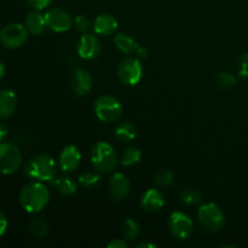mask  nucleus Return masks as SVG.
Segmentation results:
<instances>
[{
    "instance_id": "obj_26",
    "label": "nucleus",
    "mask_w": 248,
    "mask_h": 248,
    "mask_svg": "<svg viewBox=\"0 0 248 248\" xmlns=\"http://www.w3.org/2000/svg\"><path fill=\"white\" fill-rule=\"evenodd\" d=\"M179 199H181L184 205L195 206L202 201V195L198 190H194V189H184L179 194Z\"/></svg>"
},
{
    "instance_id": "obj_21",
    "label": "nucleus",
    "mask_w": 248,
    "mask_h": 248,
    "mask_svg": "<svg viewBox=\"0 0 248 248\" xmlns=\"http://www.w3.org/2000/svg\"><path fill=\"white\" fill-rule=\"evenodd\" d=\"M137 136V128L130 121L120 123L115 128V138L121 143H130Z\"/></svg>"
},
{
    "instance_id": "obj_12",
    "label": "nucleus",
    "mask_w": 248,
    "mask_h": 248,
    "mask_svg": "<svg viewBox=\"0 0 248 248\" xmlns=\"http://www.w3.org/2000/svg\"><path fill=\"white\" fill-rule=\"evenodd\" d=\"M93 85V78L86 69H74L70 77V89L77 96H85L89 93Z\"/></svg>"
},
{
    "instance_id": "obj_2",
    "label": "nucleus",
    "mask_w": 248,
    "mask_h": 248,
    "mask_svg": "<svg viewBox=\"0 0 248 248\" xmlns=\"http://www.w3.org/2000/svg\"><path fill=\"white\" fill-rule=\"evenodd\" d=\"M24 173L34 181L52 182L57 176V165L50 155H36L26 162Z\"/></svg>"
},
{
    "instance_id": "obj_34",
    "label": "nucleus",
    "mask_w": 248,
    "mask_h": 248,
    "mask_svg": "<svg viewBox=\"0 0 248 248\" xmlns=\"http://www.w3.org/2000/svg\"><path fill=\"white\" fill-rule=\"evenodd\" d=\"M136 57L138 58V60H145V58L148 57V50L147 48L142 47V46H140V47L137 48V51H136Z\"/></svg>"
},
{
    "instance_id": "obj_27",
    "label": "nucleus",
    "mask_w": 248,
    "mask_h": 248,
    "mask_svg": "<svg viewBox=\"0 0 248 248\" xmlns=\"http://www.w3.org/2000/svg\"><path fill=\"white\" fill-rule=\"evenodd\" d=\"M215 82L220 89H232L236 84V78L228 72H219L216 74Z\"/></svg>"
},
{
    "instance_id": "obj_18",
    "label": "nucleus",
    "mask_w": 248,
    "mask_h": 248,
    "mask_svg": "<svg viewBox=\"0 0 248 248\" xmlns=\"http://www.w3.org/2000/svg\"><path fill=\"white\" fill-rule=\"evenodd\" d=\"M17 108V96L10 89L0 90V119H9Z\"/></svg>"
},
{
    "instance_id": "obj_29",
    "label": "nucleus",
    "mask_w": 248,
    "mask_h": 248,
    "mask_svg": "<svg viewBox=\"0 0 248 248\" xmlns=\"http://www.w3.org/2000/svg\"><path fill=\"white\" fill-rule=\"evenodd\" d=\"M73 26L75 27V29H77L79 33H82V34L87 33L89 29L91 28L90 19L87 18L86 16H84V15H80V16L75 17V19L73 21Z\"/></svg>"
},
{
    "instance_id": "obj_19",
    "label": "nucleus",
    "mask_w": 248,
    "mask_h": 248,
    "mask_svg": "<svg viewBox=\"0 0 248 248\" xmlns=\"http://www.w3.org/2000/svg\"><path fill=\"white\" fill-rule=\"evenodd\" d=\"M114 44H115V46L121 52L126 53V55L135 53L137 51V48L140 47L138 41L128 33L116 34L115 38H114Z\"/></svg>"
},
{
    "instance_id": "obj_7",
    "label": "nucleus",
    "mask_w": 248,
    "mask_h": 248,
    "mask_svg": "<svg viewBox=\"0 0 248 248\" xmlns=\"http://www.w3.org/2000/svg\"><path fill=\"white\" fill-rule=\"evenodd\" d=\"M118 78L126 86H136L143 78V65L136 56H128L118 67Z\"/></svg>"
},
{
    "instance_id": "obj_31",
    "label": "nucleus",
    "mask_w": 248,
    "mask_h": 248,
    "mask_svg": "<svg viewBox=\"0 0 248 248\" xmlns=\"http://www.w3.org/2000/svg\"><path fill=\"white\" fill-rule=\"evenodd\" d=\"M27 2H28V5L31 7V9L43 11V10H45L46 7L50 6L52 0H27Z\"/></svg>"
},
{
    "instance_id": "obj_17",
    "label": "nucleus",
    "mask_w": 248,
    "mask_h": 248,
    "mask_svg": "<svg viewBox=\"0 0 248 248\" xmlns=\"http://www.w3.org/2000/svg\"><path fill=\"white\" fill-rule=\"evenodd\" d=\"M118 29V21L109 14H102L93 21L94 33L102 36H110Z\"/></svg>"
},
{
    "instance_id": "obj_35",
    "label": "nucleus",
    "mask_w": 248,
    "mask_h": 248,
    "mask_svg": "<svg viewBox=\"0 0 248 248\" xmlns=\"http://www.w3.org/2000/svg\"><path fill=\"white\" fill-rule=\"evenodd\" d=\"M7 135H9V128H7V126L4 125V124H0V142H2L7 137Z\"/></svg>"
},
{
    "instance_id": "obj_32",
    "label": "nucleus",
    "mask_w": 248,
    "mask_h": 248,
    "mask_svg": "<svg viewBox=\"0 0 248 248\" xmlns=\"http://www.w3.org/2000/svg\"><path fill=\"white\" fill-rule=\"evenodd\" d=\"M7 228H9V220H7L6 216L0 211V236H2L6 232Z\"/></svg>"
},
{
    "instance_id": "obj_24",
    "label": "nucleus",
    "mask_w": 248,
    "mask_h": 248,
    "mask_svg": "<svg viewBox=\"0 0 248 248\" xmlns=\"http://www.w3.org/2000/svg\"><path fill=\"white\" fill-rule=\"evenodd\" d=\"M80 186L87 189H93L99 186L101 183V177H99L98 172H92V171H85L78 178Z\"/></svg>"
},
{
    "instance_id": "obj_13",
    "label": "nucleus",
    "mask_w": 248,
    "mask_h": 248,
    "mask_svg": "<svg viewBox=\"0 0 248 248\" xmlns=\"http://www.w3.org/2000/svg\"><path fill=\"white\" fill-rule=\"evenodd\" d=\"M80 162H81V153L77 145L69 144L61 150L58 164L63 172L72 173L79 167Z\"/></svg>"
},
{
    "instance_id": "obj_10",
    "label": "nucleus",
    "mask_w": 248,
    "mask_h": 248,
    "mask_svg": "<svg viewBox=\"0 0 248 248\" xmlns=\"http://www.w3.org/2000/svg\"><path fill=\"white\" fill-rule=\"evenodd\" d=\"M44 15H45L46 27L50 31H56V33H63V31H67L72 28V16L61 7L48 9Z\"/></svg>"
},
{
    "instance_id": "obj_23",
    "label": "nucleus",
    "mask_w": 248,
    "mask_h": 248,
    "mask_svg": "<svg viewBox=\"0 0 248 248\" xmlns=\"http://www.w3.org/2000/svg\"><path fill=\"white\" fill-rule=\"evenodd\" d=\"M140 234V224L132 218H128L123 224V236L126 241H135Z\"/></svg>"
},
{
    "instance_id": "obj_30",
    "label": "nucleus",
    "mask_w": 248,
    "mask_h": 248,
    "mask_svg": "<svg viewBox=\"0 0 248 248\" xmlns=\"http://www.w3.org/2000/svg\"><path fill=\"white\" fill-rule=\"evenodd\" d=\"M237 73L241 78H248V51L242 53L237 61Z\"/></svg>"
},
{
    "instance_id": "obj_22",
    "label": "nucleus",
    "mask_w": 248,
    "mask_h": 248,
    "mask_svg": "<svg viewBox=\"0 0 248 248\" xmlns=\"http://www.w3.org/2000/svg\"><path fill=\"white\" fill-rule=\"evenodd\" d=\"M140 159H142V152L136 147H128L121 155L120 164L125 167H130L138 164Z\"/></svg>"
},
{
    "instance_id": "obj_6",
    "label": "nucleus",
    "mask_w": 248,
    "mask_h": 248,
    "mask_svg": "<svg viewBox=\"0 0 248 248\" xmlns=\"http://www.w3.org/2000/svg\"><path fill=\"white\" fill-rule=\"evenodd\" d=\"M22 154L18 147L11 142H0V174L9 176L21 167Z\"/></svg>"
},
{
    "instance_id": "obj_1",
    "label": "nucleus",
    "mask_w": 248,
    "mask_h": 248,
    "mask_svg": "<svg viewBox=\"0 0 248 248\" xmlns=\"http://www.w3.org/2000/svg\"><path fill=\"white\" fill-rule=\"evenodd\" d=\"M18 201L26 212L39 213L47 206L50 201V191L43 182H31L21 189Z\"/></svg>"
},
{
    "instance_id": "obj_9",
    "label": "nucleus",
    "mask_w": 248,
    "mask_h": 248,
    "mask_svg": "<svg viewBox=\"0 0 248 248\" xmlns=\"http://www.w3.org/2000/svg\"><path fill=\"white\" fill-rule=\"evenodd\" d=\"M170 232L179 240H186L194 230L193 219L181 211L171 213L169 218Z\"/></svg>"
},
{
    "instance_id": "obj_37",
    "label": "nucleus",
    "mask_w": 248,
    "mask_h": 248,
    "mask_svg": "<svg viewBox=\"0 0 248 248\" xmlns=\"http://www.w3.org/2000/svg\"><path fill=\"white\" fill-rule=\"evenodd\" d=\"M4 74H5V64L0 61V80L2 79Z\"/></svg>"
},
{
    "instance_id": "obj_14",
    "label": "nucleus",
    "mask_w": 248,
    "mask_h": 248,
    "mask_svg": "<svg viewBox=\"0 0 248 248\" xmlns=\"http://www.w3.org/2000/svg\"><path fill=\"white\" fill-rule=\"evenodd\" d=\"M108 190L114 200H125V199L130 195L131 191L130 179H128L124 173H120V172L114 173L113 176H111V178L109 179Z\"/></svg>"
},
{
    "instance_id": "obj_3",
    "label": "nucleus",
    "mask_w": 248,
    "mask_h": 248,
    "mask_svg": "<svg viewBox=\"0 0 248 248\" xmlns=\"http://www.w3.org/2000/svg\"><path fill=\"white\" fill-rule=\"evenodd\" d=\"M90 160L94 171L99 173H108L114 171L119 164L118 154L113 145L103 140H99L92 147Z\"/></svg>"
},
{
    "instance_id": "obj_8",
    "label": "nucleus",
    "mask_w": 248,
    "mask_h": 248,
    "mask_svg": "<svg viewBox=\"0 0 248 248\" xmlns=\"http://www.w3.org/2000/svg\"><path fill=\"white\" fill-rule=\"evenodd\" d=\"M29 36L24 24L11 23L0 29V44L6 48H18L27 43Z\"/></svg>"
},
{
    "instance_id": "obj_15",
    "label": "nucleus",
    "mask_w": 248,
    "mask_h": 248,
    "mask_svg": "<svg viewBox=\"0 0 248 248\" xmlns=\"http://www.w3.org/2000/svg\"><path fill=\"white\" fill-rule=\"evenodd\" d=\"M140 206L147 212H159L165 206V196L157 189H148L140 198Z\"/></svg>"
},
{
    "instance_id": "obj_36",
    "label": "nucleus",
    "mask_w": 248,
    "mask_h": 248,
    "mask_svg": "<svg viewBox=\"0 0 248 248\" xmlns=\"http://www.w3.org/2000/svg\"><path fill=\"white\" fill-rule=\"evenodd\" d=\"M137 248H156V245H153V244H147V242H142V244H138Z\"/></svg>"
},
{
    "instance_id": "obj_5",
    "label": "nucleus",
    "mask_w": 248,
    "mask_h": 248,
    "mask_svg": "<svg viewBox=\"0 0 248 248\" xmlns=\"http://www.w3.org/2000/svg\"><path fill=\"white\" fill-rule=\"evenodd\" d=\"M199 223L210 232H217L224 225V212L215 202L203 203L198 210Z\"/></svg>"
},
{
    "instance_id": "obj_25",
    "label": "nucleus",
    "mask_w": 248,
    "mask_h": 248,
    "mask_svg": "<svg viewBox=\"0 0 248 248\" xmlns=\"http://www.w3.org/2000/svg\"><path fill=\"white\" fill-rule=\"evenodd\" d=\"M29 230H31V234L34 237H36V239H43L48 232L47 223L43 218H34L31 222V224H29Z\"/></svg>"
},
{
    "instance_id": "obj_11",
    "label": "nucleus",
    "mask_w": 248,
    "mask_h": 248,
    "mask_svg": "<svg viewBox=\"0 0 248 248\" xmlns=\"http://www.w3.org/2000/svg\"><path fill=\"white\" fill-rule=\"evenodd\" d=\"M102 45L96 35L90 33H84L80 36L77 44V52L80 58L86 61H92L97 58L101 53Z\"/></svg>"
},
{
    "instance_id": "obj_20",
    "label": "nucleus",
    "mask_w": 248,
    "mask_h": 248,
    "mask_svg": "<svg viewBox=\"0 0 248 248\" xmlns=\"http://www.w3.org/2000/svg\"><path fill=\"white\" fill-rule=\"evenodd\" d=\"M51 183L58 193L64 196H73L78 190L77 183L68 176H56Z\"/></svg>"
},
{
    "instance_id": "obj_16",
    "label": "nucleus",
    "mask_w": 248,
    "mask_h": 248,
    "mask_svg": "<svg viewBox=\"0 0 248 248\" xmlns=\"http://www.w3.org/2000/svg\"><path fill=\"white\" fill-rule=\"evenodd\" d=\"M24 26H26L29 34H31V35H41L45 31V29L47 28L45 22V15L40 10H31L26 16Z\"/></svg>"
},
{
    "instance_id": "obj_4",
    "label": "nucleus",
    "mask_w": 248,
    "mask_h": 248,
    "mask_svg": "<svg viewBox=\"0 0 248 248\" xmlns=\"http://www.w3.org/2000/svg\"><path fill=\"white\" fill-rule=\"evenodd\" d=\"M93 110L97 118L103 123H115L123 116L124 107L118 98L104 94L94 101Z\"/></svg>"
},
{
    "instance_id": "obj_28",
    "label": "nucleus",
    "mask_w": 248,
    "mask_h": 248,
    "mask_svg": "<svg viewBox=\"0 0 248 248\" xmlns=\"http://www.w3.org/2000/svg\"><path fill=\"white\" fill-rule=\"evenodd\" d=\"M154 183L160 188H166L173 183V173L171 170H160L154 176Z\"/></svg>"
},
{
    "instance_id": "obj_33",
    "label": "nucleus",
    "mask_w": 248,
    "mask_h": 248,
    "mask_svg": "<svg viewBox=\"0 0 248 248\" xmlns=\"http://www.w3.org/2000/svg\"><path fill=\"white\" fill-rule=\"evenodd\" d=\"M107 246H108V248H127L128 244L125 241V240L115 239V240H111Z\"/></svg>"
}]
</instances>
